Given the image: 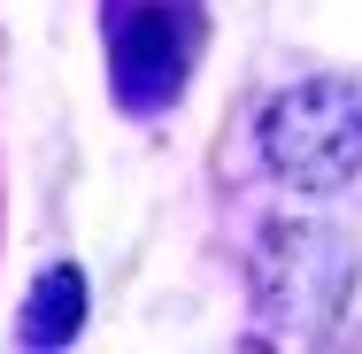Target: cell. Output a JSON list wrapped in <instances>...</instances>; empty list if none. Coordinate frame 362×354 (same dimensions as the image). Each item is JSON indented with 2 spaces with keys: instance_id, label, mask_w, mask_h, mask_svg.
<instances>
[{
  "instance_id": "6da1fadb",
  "label": "cell",
  "mask_w": 362,
  "mask_h": 354,
  "mask_svg": "<svg viewBox=\"0 0 362 354\" xmlns=\"http://www.w3.org/2000/svg\"><path fill=\"white\" fill-rule=\"evenodd\" d=\"M262 162L293 193H339L362 170V85L308 77L262 108Z\"/></svg>"
},
{
  "instance_id": "7a4b0ae2",
  "label": "cell",
  "mask_w": 362,
  "mask_h": 354,
  "mask_svg": "<svg viewBox=\"0 0 362 354\" xmlns=\"http://www.w3.org/2000/svg\"><path fill=\"white\" fill-rule=\"evenodd\" d=\"M201 54V0H108V77L124 116H162Z\"/></svg>"
},
{
  "instance_id": "3957f363",
  "label": "cell",
  "mask_w": 362,
  "mask_h": 354,
  "mask_svg": "<svg viewBox=\"0 0 362 354\" xmlns=\"http://www.w3.org/2000/svg\"><path fill=\"white\" fill-rule=\"evenodd\" d=\"M77 324H85V278H77L70 262L39 270L31 300H23V316H16V339H23V347H70Z\"/></svg>"
}]
</instances>
